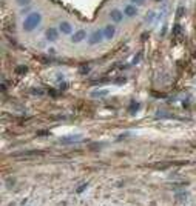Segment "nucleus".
Returning <instances> with one entry per match:
<instances>
[{
	"label": "nucleus",
	"mask_w": 196,
	"mask_h": 206,
	"mask_svg": "<svg viewBox=\"0 0 196 206\" xmlns=\"http://www.w3.org/2000/svg\"><path fill=\"white\" fill-rule=\"evenodd\" d=\"M59 29H60L63 34H70V33L73 31V26H71V23H70V22H60Z\"/></svg>",
	"instance_id": "nucleus-9"
},
{
	"label": "nucleus",
	"mask_w": 196,
	"mask_h": 206,
	"mask_svg": "<svg viewBox=\"0 0 196 206\" xmlns=\"http://www.w3.org/2000/svg\"><path fill=\"white\" fill-rule=\"evenodd\" d=\"M16 3H17L19 6L23 8V6H28V5L31 3V0H16Z\"/></svg>",
	"instance_id": "nucleus-12"
},
{
	"label": "nucleus",
	"mask_w": 196,
	"mask_h": 206,
	"mask_svg": "<svg viewBox=\"0 0 196 206\" xmlns=\"http://www.w3.org/2000/svg\"><path fill=\"white\" fill-rule=\"evenodd\" d=\"M153 20H155V11H150V12L145 15V22H147V23H152Z\"/></svg>",
	"instance_id": "nucleus-10"
},
{
	"label": "nucleus",
	"mask_w": 196,
	"mask_h": 206,
	"mask_svg": "<svg viewBox=\"0 0 196 206\" xmlns=\"http://www.w3.org/2000/svg\"><path fill=\"white\" fill-rule=\"evenodd\" d=\"M110 17H111V20L113 22H122V19H124V14H122V11H119V9H111V12H110Z\"/></svg>",
	"instance_id": "nucleus-7"
},
{
	"label": "nucleus",
	"mask_w": 196,
	"mask_h": 206,
	"mask_svg": "<svg viewBox=\"0 0 196 206\" xmlns=\"http://www.w3.org/2000/svg\"><path fill=\"white\" fill-rule=\"evenodd\" d=\"M184 14H185V8H184V6H179L178 11H176V17L181 19V17H184Z\"/></svg>",
	"instance_id": "nucleus-11"
},
{
	"label": "nucleus",
	"mask_w": 196,
	"mask_h": 206,
	"mask_svg": "<svg viewBox=\"0 0 196 206\" xmlns=\"http://www.w3.org/2000/svg\"><path fill=\"white\" fill-rule=\"evenodd\" d=\"M85 37H86V31H85V29H77L76 33H73L71 42H73V43H80V42L85 40Z\"/></svg>",
	"instance_id": "nucleus-4"
},
{
	"label": "nucleus",
	"mask_w": 196,
	"mask_h": 206,
	"mask_svg": "<svg viewBox=\"0 0 196 206\" xmlns=\"http://www.w3.org/2000/svg\"><path fill=\"white\" fill-rule=\"evenodd\" d=\"M114 34H116V28L114 26H111V25H107L105 28H104V37L105 39H113L114 37Z\"/></svg>",
	"instance_id": "nucleus-6"
},
{
	"label": "nucleus",
	"mask_w": 196,
	"mask_h": 206,
	"mask_svg": "<svg viewBox=\"0 0 196 206\" xmlns=\"http://www.w3.org/2000/svg\"><path fill=\"white\" fill-rule=\"evenodd\" d=\"M157 2H161V0H157Z\"/></svg>",
	"instance_id": "nucleus-15"
},
{
	"label": "nucleus",
	"mask_w": 196,
	"mask_h": 206,
	"mask_svg": "<svg viewBox=\"0 0 196 206\" xmlns=\"http://www.w3.org/2000/svg\"><path fill=\"white\" fill-rule=\"evenodd\" d=\"M131 2H133L134 5H144V2H145V0H131Z\"/></svg>",
	"instance_id": "nucleus-14"
},
{
	"label": "nucleus",
	"mask_w": 196,
	"mask_h": 206,
	"mask_svg": "<svg viewBox=\"0 0 196 206\" xmlns=\"http://www.w3.org/2000/svg\"><path fill=\"white\" fill-rule=\"evenodd\" d=\"M124 14H125L127 17H134V15L138 14V9H136L134 5H127L125 9H124Z\"/></svg>",
	"instance_id": "nucleus-8"
},
{
	"label": "nucleus",
	"mask_w": 196,
	"mask_h": 206,
	"mask_svg": "<svg viewBox=\"0 0 196 206\" xmlns=\"http://www.w3.org/2000/svg\"><path fill=\"white\" fill-rule=\"evenodd\" d=\"M105 94H107V89H100V92H93L94 97H97V95H105Z\"/></svg>",
	"instance_id": "nucleus-13"
},
{
	"label": "nucleus",
	"mask_w": 196,
	"mask_h": 206,
	"mask_svg": "<svg viewBox=\"0 0 196 206\" xmlns=\"http://www.w3.org/2000/svg\"><path fill=\"white\" fill-rule=\"evenodd\" d=\"M83 138V135L82 134H73V135H67V137H62L59 142L62 143V145H70V143H77Z\"/></svg>",
	"instance_id": "nucleus-3"
},
{
	"label": "nucleus",
	"mask_w": 196,
	"mask_h": 206,
	"mask_svg": "<svg viewBox=\"0 0 196 206\" xmlns=\"http://www.w3.org/2000/svg\"><path fill=\"white\" fill-rule=\"evenodd\" d=\"M45 37H46L48 42H56L59 39V29H56V28H48L46 33H45Z\"/></svg>",
	"instance_id": "nucleus-5"
},
{
	"label": "nucleus",
	"mask_w": 196,
	"mask_h": 206,
	"mask_svg": "<svg viewBox=\"0 0 196 206\" xmlns=\"http://www.w3.org/2000/svg\"><path fill=\"white\" fill-rule=\"evenodd\" d=\"M40 22H42V14H40V12H30V14L25 17L23 23H22L23 31H26V33L34 31V29L40 25Z\"/></svg>",
	"instance_id": "nucleus-1"
},
{
	"label": "nucleus",
	"mask_w": 196,
	"mask_h": 206,
	"mask_svg": "<svg viewBox=\"0 0 196 206\" xmlns=\"http://www.w3.org/2000/svg\"><path fill=\"white\" fill-rule=\"evenodd\" d=\"M102 39H104V29H96V31L91 33V36L88 39V43L90 45H97V43L102 42Z\"/></svg>",
	"instance_id": "nucleus-2"
}]
</instances>
